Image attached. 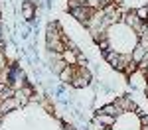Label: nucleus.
I'll list each match as a JSON object with an SVG mask.
<instances>
[{
	"instance_id": "nucleus-1",
	"label": "nucleus",
	"mask_w": 148,
	"mask_h": 130,
	"mask_svg": "<svg viewBox=\"0 0 148 130\" xmlns=\"http://www.w3.org/2000/svg\"><path fill=\"white\" fill-rule=\"evenodd\" d=\"M34 4H32V2H24V6H22V10H24V18H26V20H32V18H34Z\"/></svg>"
},
{
	"instance_id": "nucleus-2",
	"label": "nucleus",
	"mask_w": 148,
	"mask_h": 130,
	"mask_svg": "<svg viewBox=\"0 0 148 130\" xmlns=\"http://www.w3.org/2000/svg\"><path fill=\"white\" fill-rule=\"evenodd\" d=\"M136 12V16L142 20V22H148V4H144V6H140L138 10H134Z\"/></svg>"
}]
</instances>
